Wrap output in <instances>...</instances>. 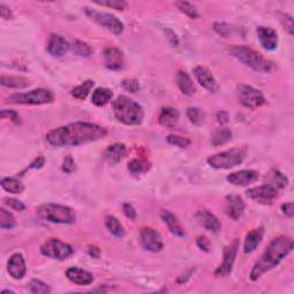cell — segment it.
Masks as SVG:
<instances>
[{"label":"cell","instance_id":"6da1fadb","mask_svg":"<svg viewBox=\"0 0 294 294\" xmlns=\"http://www.w3.org/2000/svg\"><path fill=\"white\" fill-rule=\"evenodd\" d=\"M107 130L88 122H76L56 127L46 134V140L54 147H75L102 139Z\"/></svg>","mask_w":294,"mask_h":294},{"label":"cell","instance_id":"7a4b0ae2","mask_svg":"<svg viewBox=\"0 0 294 294\" xmlns=\"http://www.w3.org/2000/svg\"><path fill=\"white\" fill-rule=\"evenodd\" d=\"M293 251V240L290 237H278L269 244L267 250L264 251L261 257L255 262L254 267L251 271V279L257 281L262 275L277 267L283 258Z\"/></svg>","mask_w":294,"mask_h":294},{"label":"cell","instance_id":"3957f363","mask_svg":"<svg viewBox=\"0 0 294 294\" xmlns=\"http://www.w3.org/2000/svg\"><path fill=\"white\" fill-rule=\"evenodd\" d=\"M115 118L126 126H138L143 122L144 109L132 99L120 95L113 104Z\"/></svg>","mask_w":294,"mask_h":294},{"label":"cell","instance_id":"277c9868","mask_svg":"<svg viewBox=\"0 0 294 294\" xmlns=\"http://www.w3.org/2000/svg\"><path fill=\"white\" fill-rule=\"evenodd\" d=\"M231 53L236 59H238L240 62L252 68L255 72L269 74L275 70L274 63L263 58L260 53L247 47V46H233L231 48Z\"/></svg>","mask_w":294,"mask_h":294},{"label":"cell","instance_id":"5b68a950","mask_svg":"<svg viewBox=\"0 0 294 294\" xmlns=\"http://www.w3.org/2000/svg\"><path fill=\"white\" fill-rule=\"evenodd\" d=\"M38 217L56 224H73L76 221L72 208L56 204H45L37 208Z\"/></svg>","mask_w":294,"mask_h":294},{"label":"cell","instance_id":"8992f818","mask_svg":"<svg viewBox=\"0 0 294 294\" xmlns=\"http://www.w3.org/2000/svg\"><path fill=\"white\" fill-rule=\"evenodd\" d=\"M247 155L246 147H236L208 158V165L215 169H231L242 165Z\"/></svg>","mask_w":294,"mask_h":294},{"label":"cell","instance_id":"52a82bcc","mask_svg":"<svg viewBox=\"0 0 294 294\" xmlns=\"http://www.w3.org/2000/svg\"><path fill=\"white\" fill-rule=\"evenodd\" d=\"M54 95L46 88H37L27 93H15L8 98L9 102L21 105H45L51 104Z\"/></svg>","mask_w":294,"mask_h":294},{"label":"cell","instance_id":"ba28073f","mask_svg":"<svg viewBox=\"0 0 294 294\" xmlns=\"http://www.w3.org/2000/svg\"><path fill=\"white\" fill-rule=\"evenodd\" d=\"M85 14L87 17H90L92 21H94L95 23H98L99 26L106 28V29L111 31L114 35H121L125 30V26H123L122 21H120L118 17L112 15L109 13L99 12V10L85 8Z\"/></svg>","mask_w":294,"mask_h":294},{"label":"cell","instance_id":"9c48e42d","mask_svg":"<svg viewBox=\"0 0 294 294\" xmlns=\"http://www.w3.org/2000/svg\"><path fill=\"white\" fill-rule=\"evenodd\" d=\"M42 254L46 257L56 258V260H66L74 253L72 246L62 243L61 240L51 238L42 244L41 249Z\"/></svg>","mask_w":294,"mask_h":294},{"label":"cell","instance_id":"30bf717a","mask_svg":"<svg viewBox=\"0 0 294 294\" xmlns=\"http://www.w3.org/2000/svg\"><path fill=\"white\" fill-rule=\"evenodd\" d=\"M238 98L240 104L251 109L261 107L267 101L261 91L250 85H240L238 87Z\"/></svg>","mask_w":294,"mask_h":294},{"label":"cell","instance_id":"8fae6325","mask_svg":"<svg viewBox=\"0 0 294 294\" xmlns=\"http://www.w3.org/2000/svg\"><path fill=\"white\" fill-rule=\"evenodd\" d=\"M246 194L251 199L261 205H271L278 197L277 189L271 184L252 187V189L247 190Z\"/></svg>","mask_w":294,"mask_h":294},{"label":"cell","instance_id":"7c38bea8","mask_svg":"<svg viewBox=\"0 0 294 294\" xmlns=\"http://www.w3.org/2000/svg\"><path fill=\"white\" fill-rule=\"evenodd\" d=\"M238 247H239L238 239H235L231 244H230V245L224 247V251H223V262L222 264L217 268V270L215 271V275L217 276V277H226V276L231 274Z\"/></svg>","mask_w":294,"mask_h":294},{"label":"cell","instance_id":"4fadbf2b","mask_svg":"<svg viewBox=\"0 0 294 294\" xmlns=\"http://www.w3.org/2000/svg\"><path fill=\"white\" fill-rule=\"evenodd\" d=\"M140 243L141 246L148 252L158 253L164 249L160 233L152 228H144L140 231Z\"/></svg>","mask_w":294,"mask_h":294},{"label":"cell","instance_id":"5bb4252c","mask_svg":"<svg viewBox=\"0 0 294 294\" xmlns=\"http://www.w3.org/2000/svg\"><path fill=\"white\" fill-rule=\"evenodd\" d=\"M193 74L196 76L198 83L204 88H206L207 91H210V93H216L219 90L215 77L212 76V74L207 68H205L203 66H198L193 69Z\"/></svg>","mask_w":294,"mask_h":294},{"label":"cell","instance_id":"9a60e30c","mask_svg":"<svg viewBox=\"0 0 294 294\" xmlns=\"http://www.w3.org/2000/svg\"><path fill=\"white\" fill-rule=\"evenodd\" d=\"M258 179V172L255 170H240V171L232 172L226 177V180L230 184L236 186H247L250 184L256 182Z\"/></svg>","mask_w":294,"mask_h":294},{"label":"cell","instance_id":"2e32d148","mask_svg":"<svg viewBox=\"0 0 294 294\" xmlns=\"http://www.w3.org/2000/svg\"><path fill=\"white\" fill-rule=\"evenodd\" d=\"M245 210V204H244L243 198L240 196H236V194H231L228 196L225 199V214L229 216L230 218L239 219L244 214Z\"/></svg>","mask_w":294,"mask_h":294},{"label":"cell","instance_id":"e0dca14e","mask_svg":"<svg viewBox=\"0 0 294 294\" xmlns=\"http://www.w3.org/2000/svg\"><path fill=\"white\" fill-rule=\"evenodd\" d=\"M257 36L261 45L267 51H274L278 46V35L274 29L268 27H258Z\"/></svg>","mask_w":294,"mask_h":294},{"label":"cell","instance_id":"ac0fdd59","mask_svg":"<svg viewBox=\"0 0 294 294\" xmlns=\"http://www.w3.org/2000/svg\"><path fill=\"white\" fill-rule=\"evenodd\" d=\"M7 269L14 279H22L27 272V265L23 255L20 253L12 255L7 263Z\"/></svg>","mask_w":294,"mask_h":294},{"label":"cell","instance_id":"d6986e66","mask_svg":"<svg viewBox=\"0 0 294 294\" xmlns=\"http://www.w3.org/2000/svg\"><path fill=\"white\" fill-rule=\"evenodd\" d=\"M196 218L198 222L200 223V225H203L205 229L208 230L210 232H218L221 230V222L218 221V218L216 216L207 210H200L197 211Z\"/></svg>","mask_w":294,"mask_h":294},{"label":"cell","instance_id":"ffe728a7","mask_svg":"<svg viewBox=\"0 0 294 294\" xmlns=\"http://www.w3.org/2000/svg\"><path fill=\"white\" fill-rule=\"evenodd\" d=\"M105 65L111 70H120L122 69L125 59H123V53L116 47H107L104 52Z\"/></svg>","mask_w":294,"mask_h":294},{"label":"cell","instance_id":"44dd1931","mask_svg":"<svg viewBox=\"0 0 294 294\" xmlns=\"http://www.w3.org/2000/svg\"><path fill=\"white\" fill-rule=\"evenodd\" d=\"M69 49L68 42L65 41L60 35L52 34L48 38L47 42V52L53 56L60 58V56L65 55L67 51Z\"/></svg>","mask_w":294,"mask_h":294},{"label":"cell","instance_id":"7402d4cb","mask_svg":"<svg viewBox=\"0 0 294 294\" xmlns=\"http://www.w3.org/2000/svg\"><path fill=\"white\" fill-rule=\"evenodd\" d=\"M67 278L77 285H90L93 283L94 277L91 272L81 268H69L66 272Z\"/></svg>","mask_w":294,"mask_h":294},{"label":"cell","instance_id":"603a6c76","mask_svg":"<svg viewBox=\"0 0 294 294\" xmlns=\"http://www.w3.org/2000/svg\"><path fill=\"white\" fill-rule=\"evenodd\" d=\"M263 236H264V229L262 228V226L257 229H253L252 231L247 233L245 244H244V252L246 254L253 253L254 251L257 249V246L261 244L262 239H263Z\"/></svg>","mask_w":294,"mask_h":294},{"label":"cell","instance_id":"cb8c5ba5","mask_svg":"<svg viewBox=\"0 0 294 294\" xmlns=\"http://www.w3.org/2000/svg\"><path fill=\"white\" fill-rule=\"evenodd\" d=\"M179 120V112L175 108L166 107L162 108L159 116V122L162 126L169 127V129H173L177 126Z\"/></svg>","mask_w":294,"mask_h":294},{"label":"cell","instance_id":"d4e9b609","mask_svg":"<svg viewBox=\"0 0 294 294\" xmlns=\"http://www.w3.org/2000/svg\"><path fill=\"white\" fill-rule=\"evenodd\" d=\"M126 155V147L123 144H114L106 148L104 157L109 164H118Z\"/></svg>","mask_w":294,"mask_h":294},{"label":"cell","instance_id":"484cf974","mask_svg":"<svg viewBox=\"0 0 294 294\" xmlns=\"http://www.w3.org/2000/svg\"><path fill=\"white\" fill-rule=\"evenodd\" d=\"M176 81H177V85H178L179 90L182 91L184 94L193 95L194 93H196V86H194L191 77L187 75L185 72L179 70L176 75Z\"/></svg>","mask_w":294,"mask_h":294},{"label":"cell","instance_id":"4316f807","mask_svg":"<svg viewBox=\"0 0 294 294\" xmlns=\"http://www.w3.org/2000/svg\"><path fill=\"white\" fill-rule=\"evenodd\" d=\"M161 217L164 219V222L167 224V226L170 230V232L172 233V235H175L177 237H184L185 236V231H184V229L180 226V224L177 221V218L175 217V215L171 214V212L168 211V210H165L162 211L161 214Z\"/></svg>","mask_w":294,"mask_h":294},{"label":"cell","instance_id":"83f0119b","mask_svg":"<svg viewBox=\"0 0 294 294\" xmlns=\"http://www.w3.org/2000/svg\"><path fill=\"white\" fill-rule=\"evenodd\" d=\"M113 98V92L109 88L99 87L92 93V102L98 107L107 105Z\"/></svg>","mask_w":294,"mask_h":294},{"label":"cell","instance_id":"f1b7e54d","mask_svg":"<svg viewBox=\"0 0 294 294\" xmlns=\"http://www.w3.org/2000/svg\"><path fill=\"white\" fill-rule=\"evenodd\" d=\"M232 139V132L228 127H221L214 131L211 136V145L214 146H222L226 143H229Z\"/></svg>","mask_w":294,"mask_h":294},{"label":"cell","instance_id":"f546056e","mask_svg":"<svg viewBox=\"0 0 294 294\" xmlns=\"http://www.w3.org/2000/svg\"><path fill=\"white\" fill-rule=\"evenodd\" d=\"M29 81L21 76H2L1 85L10 88H24L29 86Z\"/></svg>","mask_w":294,"mask_h":294},{"label":"cell","instance_id":"4dcf8cb0","mask_svg":"<svg viewBox=\"0 0 294 294\" xmlns=\"http://www.w3.org/2000/svg\"><path fill=\"white\" fill-rule=\"evenodd\" d=\"M105 224H106V228L108 229V231L111 232L113 236L118 237V238H122V237L126 235L123 225L120 223L118 218L114 217V216H107V217H106Z\"/></svg>","mask_w":294,"mask_h":294},{"label":"cell","instance_id":"1f68e13d","mask_svg":"<svg viewBox=\"0 0 294 294\" xmlns=\"http://www.w3.org/2000/svg\"><path fill=\"white\" fill-rule=\"evenodd\" d=\"M1 186L3 190L7 191V192L14 193V194L22 193L24 190V186L22 185V183H21L20 180H17L16 178H12V177L3 178L1 180Z\"/></svg>","mask_w":294,"mask_h":294},{"label":"cell","instance_id":"d6a6232c","mask_svg":"<svg viewBox=\"0 0 294 294\" xmlns=\"http://www.w3.org/2000/svg\"><path fill=\"white\" fill-rule=\"evenodd\" d=\"M93 85H94L93 81H85L83 84H81L79 86L73 88L72 91L73 97L79 99V100H84V99L88 95V93H90L91 88L93 87Z\"/></svg>","mask_w":294,"mask_h":294},{"label":"cell","instance_id":"836d02e7","mask_svg":"<svg viewBox=\"0 0 294 294\" xmlns=\"http://www.w3.org/2000/svg\"><path fill=\"white\" fill-rule=\"evenodd\" d=\"M129 171L132 175H141V173L146 172L150 169L147 161L144 159H133L129 162Z\"/></svg>","mask_w":294,"mask_h":294},{"label":"cell","instance_id":"e575fe53","mask_svg":"<svg viewBox=\"0 0 294 294\" xmlns=\"http://www.w3.org/2000/svg\"><path fill=\"white\" fill-rule=\"evenodd\" d=\"M187 118L191 121V123H193L194 126H200L204 125L205 120H206V114L201 111L200 108H197V107H191L187 109Z\"/></svg>","mask_w":294,"mask_h":294},{"label":"cell","instance_id":"d590c367","mask_svg":"<svg viewBox=\"0 0 294 294\" xmlns=\"http://www.w3.org/2000/svg\"><path fill=\"white\" fill-rule=\"evenodd\" d=\"M16 224V221H15V217H14V215L12 212L7 211L6 210H3L1 208L0 210V228L3 229V230H7V229H13L14 226Z\"/></svg>","mask_w":294,"mask_h":294},{"label":"cell","instance_id":"8d00e7d4","mask_svg":"<svg viewBox=\"0 0 294 294\" xmlns=\"http://www.w3.org/2000/svg\"><path fill=\"white\" fill-rule=\"evenodd\" d=\"M72 49L76 55H80V56H90L92 53H93V49H92L91 46L82 41L74 42Z\"/></svg>","mask_w":294,"mask_h":294},{"label":"cell","instance_id":"74e56055","mask_svg":"<svg viewBox=\"0 0 294 294\" xmlns=\"http://www.w3.org/2000/svg\"><path fill=\"white\" fill-rule=\"evenodd\" d=\"M176 6L178 7V9L180 12L186 14L187 16L191 17V19H198L199 17V13H198L197 7L191 2H186V1H177Z\"/></svg>","mask_w":294,"mask_h":294},{"label":"cell","instance_id":"f35d334b","mask_svg":"<svg viewBox=\"0 0 294 294\" xmlns=\"http://www.w3.org/2000/svg\"><path fill=\"white\" fill-rule=\"evenodd\" d=\"M167 141L170 145H173V146H177L179 148H185L191 145V140L189 138L176 136V134H169L167 137Z\"/></svg>","mask_w":294,"mask_h":294},{"label":"cell","instance_id":"ab89813d","mask_svg":"<svg viewBox=\"0 0 294 294\" xmlns=\"http://www.w3.org/2000/svg\"><path fill=\"white\" fill-rule=\"evenodd\" d=\"M30 291L33 293H49L51 292V289L47 284L42 283V281H37V279H34V281L30 282Z\"/></svg>","mask_w":294,"mask_h":294},{"label":"cell","instance_id":"60d3db41","mask_svg":"<svg viewBox=\"0 0 294 294\" xmlns=\"http://www.w3.org/2000/svg\"><path fill=\"white\" fill-rule=\"evenodd\" d=\"M97 5L106 6L109 8L118 9V10H125L126 8V2L122 1V0H107V1H95Z\"/></svg>","mask_w":294,"mask_h":294},{"label":"cell","instance_id":"b9f144b4","mask_svg":"<svg viewBox=\"0 0 294 294\" xmlns=\"http://www.w3.org/2000/svg\"><path fill=\"white\" fill-rule=\"evenodd\" d=\"M214 29L218 35H221L222 37H225V38L231 36L232 31L235 30V29H232L231 26H229V24H226L224 22L215 23L214 24Z\"/></svg>","mask_w":294,"mask_h":294},{"label":"cell","instance_id":"7bdbcfd3","mask_svg":"<svg viewBox=\"0 0 294 294\" xmlns=\"http://www.w3.org/2000/svg\"><path fill=\"white\" fill-rule=\"evenodd\" d=\"M272 180H274V184H275V187H279V189H284V187L288 186L289 184V179L288 177L285 175H283L282 172H279L276 170L272 173Z\"/></svg>","mask_w":294,"mask_h":294},{"label":"cell","instance_id":"ee69618b","mask_svg":"<svg viewBox=\"0 0 294 294\" xmlns=\"http://www.w3.org/2000/svg\"><path fill=\"white\" fill-rule=\"evenodd\" d=\"M122 87L126 91L131 92V93H136L140 90V84L134 79H126L122 81Z\"/></svg>","mask_w":294,"mask_h":294},{"label":"cell","instance_id":"f6af8a7d","mask_svg":"<svg viewBox=\"0 0 294 294\" xmlns=\"http://www.w3.org/2000/svg\"><path fill=\"white\" fill-rule=\"evenodd\" d=\"M3 201H5L7 206H9L10 208H13V210H15L17 211H22L26 210V205L16 199H12V198H9L8 199V198H7V199H5Z\"/></svg>","mask_w":294,"mask_h":294},{"label":"cell","instance_id":"bcb514c9","mask_svg":"<svg viewBox=\"0 0 294 294\" xmlns=\"http://www.w3.org/2000/svg\"><path fill=\"white\" fill-rule=\"evenodd\" d=\"M76 168L75 161L72 157H67L65 160H63V165H62V170L66 173H72L74 170Z\"/></svg>","mask_w":294,"mask_h":294},{"label":"cell","instance_id":"7dc6e473","mask_svg":"<svg viewBox=\"0 0 294 294\" xmlns=\"http://www.w3.org/2000/svg\"><path fill=\"white\" fill-rule=\"evenodd\" d=\"M8 118L9 120H12L14 123H19V115H17L16 112L14 111H8V109H2L1 111V119H6Z\"/></svg>","mask_w":294,"mask_h":294},{"label":"cell","instance_id":"c3c4849f","mask_svg":"<svg viewBox=\"0 0 294 294\" xmlns=\"http://www.w3.org/2000/svg\"><path fill=\"white\" fill-rule=\"evenodd\" d=\"M197 245L200 250L205 251V252H210V240L206 238V237H199V238L197 239Z\"/></svg>","mask_w":294,"mask_h":294},{"label":"cell","instance_id":"681fc988","mask_svg":"<svg viewBox=\"0 0 294 294\" xmlns=\"http://www.w3.org/2000/svg\"><path fill=\"white\" fill-rule=\"evenodd\" d=\"M283 23H284L285 29L289 31L290 35H293V19L289 14H283Z\"/></svg>","mask_w":294,"mask_h":294},{"label":"cell","instance_id":"f907efd6","mask_svg":"<svg viewBox=\"0 0 294 294\" xmlns=\"http://www.w3.org/2000/svg\"><path fill=\"white\" fill-rule=\"evenodd\" d=\"M123 212H125V215L126 216L127 218L132 219V221L134 218H136V216H137L136 210H134V208L131 206L130 204L123 205Z\"/></svg>","mask_w":294,"mask_h":294},{"label":"cell","instance_id":"816d5d0a","mask_svg":"<svg viewBox=\"0 0 294 294\" xmlns=\"http://www.w3.org/2000/svg\"><path fill=\"white\" fill-rule=\"evenodd\" d=\"M0 15H1L2 19L5 20H10L13 17L12 10H10V8H8L7 6L3 5V3L0 5Z\"/></svg>","mask_w":294,"mask_h":294},{"label":"cell","instance_id":"f5cc1de1","mask_svg":"<svg viewBox=\"0 0 294 294\" xmlns=\"http://www.w3.org/2000/svg\"><path fill=\"white\" fill-rule=\"evenodd\" d=\"M282 210H283V212H284V215L288 216V217H292L293 214H294L293 203H288V204L283 205Z\"/></svg>","mask_w":294,"mask_h":294},{"label":"cell","instance_id":"db71d44e","mask_svg":"<svg viewBox=\"0 0 294 294\" xmlns=\"http://www.w3.org/2000/svg\"><path fill=\"white\" fill-rule=\"evenodd\" d=\"M165 33H166V35H167L168 36V38H169V41L171 42V44L173 45V46H177L179 44V41H178V37H177V35L173 33L172 30H170V29H166L165 30Z\"/></svg>","mask_w":294,"mask_h":294},{"label":"cell","instance_id":"11a10c76","mask_svg":"<svg viewBox=\"0 0 294 294\" xmlns=\"http://www.w3.org/2000/svg\"><path fill=\"white\" fill-rule=\"evenodd\" d=\"M217 121L221 123V125H225L229 121V114L224 111H221L217 113Z\"/></svg>","mask_w":294,"mask_h":294},{"label":"cell","instance_id":"9f6ffc18","mask_svg":"<svg viewBox=\"0 0 294 294\" xmlns=\"http://www.w3.org/2000/svg\"><path fill=\"white\" fill-rule=\"evenodd\" d=\"M45 164L44 158H38L37 160H35V162L30 165V168H42Z\"/></svg>","mask_w":294,"mask_h":294},{"label":"cell","instance_id":"6f0895ef","mask_svg":"<svg viewBox=\"0 0 294 294\" xmlns=\"http://www.w3.org/2000/svg\"><path fill=\"white\" fill-rule=\"evenodd\" d=\"M88 253H90V255H92V256L98 258L99 257V253H100V251H99L98 247L95 246H92L90 247V250H88Z\"/></svg>","mask_w":294,"mask_h":294}]
</instances>
